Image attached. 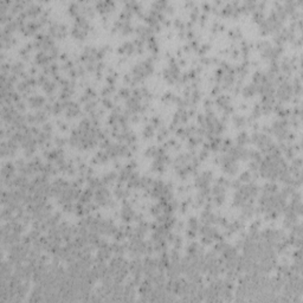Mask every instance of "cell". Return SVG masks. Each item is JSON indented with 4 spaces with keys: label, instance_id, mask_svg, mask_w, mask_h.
Masks as SVG:
<instances>
[{
    "label": "cell",
    "instance_id": "obj_1",
    "mask_svg": "<svg viewBox=\"0 0 303 303\" xmlns=\"http://www.w3.org/2000/svg\"><path fill=\"white\" fill-rule=\"evenodd\" d=\"M293 94V88L290 86L289 83H283L281 86H280V89L278 91H277V96H278L282 101H288L290 98V96H291Z\"/></svg>",
    "mask_w": 303,
    "mask_h": 303
},
{
    "label": "cell",
    "instance_id": "obj_2",
    "mask_svg": "<svg viewBox=\"0 0 303 303\" xmlns=\"http://www.w3.org/2000/svg\"><path fill=\"white\" fill-rule=\"evenodd\" d=\"M95 197H96V201L99 204V205H106L108 201H109V198H110V194L108 192L107 188H98L96 193H95Z\"/></svg>",
    "mask_w": 303,
    "mask_h": 303
},
{
    "label": "cell",
    "instance_id": "obj_3",
    "mask_svg": "<svg viewBox=\"0 0 303 303\" xmlns=\"http://www.w3.org/2000/svg\"><path fill=\"white\" fill-rule=\"evenodd\" d=\"M114 6H115V4L112 1H98V3H96V8L101 12V13H107V12H109Z\"/></svg>",
    "mask_w": 303,
    "mask_h": 303
},
{
    "label": "cell",
    "instance_id": "obj_4",
    "mask_svg": "<svg viewBox=\"0 0 303 303\" xmlns=\"http://www.w3.org/2000/svg\"><path fill=\"white\" fill-rule=\"evenodd\" d=\"M134 50H135V45H134V43L127 42V43H124L123 45L120 46L119 52H120V53H127V55H130V53H133Z\"/></svg>",
    "mask_w": 303,
    "mask_h": 303
},
{
    "label": "cell",
    "instance_id": "obj_5",
    "mask_svg": "<svg viewBox=\"0 0 303 303\" xmlns=\"http://www.w3.org/2000/svg\"><path fill=\"white\" fill-rule=\"evenodd\" d=\"M40 13V7L38 5H34V4H30L27 10H26V14L30 16V17H36Z\"/></svg>",
    "mask_w": 303,
    "mask_h": 303
},
{
    "label": "cell",
    "instance_id": "obj_6",
    "mask_svg": "<svg viewBox=\"0 0 303 303\" xmlns=\"http://www.w3.org/2000/svg\"><path fill=\"white\" fill-rule=\"evenodd\" d=\"M44 97L42 96H31L29 98V102L31 104V107H40L42 104H44Z\"/></svg>",
    "mask_w": 303,
    "mask_h": 303
},
{
    "label": "cell",
    "instance_id": "obj_7",
    "mask_svg": "<svg viewBox=\"0 0 303 303\" xmlns=\"http://www.w3.org/2000/svg\"><path fill=\"white\" fill-rule=\"evenodd\" d=\"M88 31L86 30H83L81 27H77V26H75L73 30H72V36L75 38H77V39H84L85 36H86Z\"/></svg>",
    "mask_w": 303,
    "mask_h": 303
},
{
    "label": "cell",
    "instance_id": "obj_8",
    "mask_svg": "<svg viewBox=\"0 0 303 303\" xmlns=\"http://www.w3.org/2000/svg\"><path fill=\"white\" fill-rule=\"evenodd\" d=\"M257 91V85L255 84H250V85H246L243 90V95L245 97H250L252 95H255V93Z\"/></svg>",
    "mask_w": 303,
    "mask_h": 303
},
{
    "label": "cell",
    "instance_id": "obj_9",
    "mask_svg": "<svg viewBox=\"0 0 303 303\" xmlns=\"http://www.w3.org/2000/svg\"><path fill=\"white\" fill-rule=\"evenodd\" d=\"M50 56H47L45 52H39L37 55V57H36V60H37V63L38 64H40V65H45V64H47L49 63V58Z\"/></svg>",
    "mask_w": 303,
    "mask_h": 303
},
{
    "label": "cell",
    "instance_id": "obj_10",
    "mask_svg": "<svg viewBox=\"0 0 303 303\" xmlns=\"http://www.w3.org/2000/svg\"><path fill=\"white\" fill-rule=\"evenodd\" d=\"M134 217V212L129 207H123L122 208V218L124 220H130Z\"/></svg>",
    "mask_w": 303,
    "mask_h": 303
},
{
    "label": "cell",
    "instance_id": "obj_11",
    "mask_svg": "<svg viewBox=\"0 0 303 303\" xmlns=\"http://www.w3.org/2000/svg\"><path fill=\"white\" fill-rule=\"evenodd\" d=\"M237 142H238L239 146H243V145L247 143V142H249V136L246 135V133L243 132V133L239 134V135L237 136Z\"/></svg>",
    "mask_w": 303,
    "mask_h": 303
},
{
    "label": "cell",
    "instance_id": "obj_12",
    "mask_svg": "<svg viewBox=\"0 0 303 303\" xmlns=\"http://www.w3.org/2000/svg\"><path fill=\"white\" fill-rule=\"evenodd\" d=\"M23 70H24V65L23 63H16L13 66H11V71L13 72L14 75H19V73H23Z\"/></svg>",
    "mask_w": 303,
    "mask_h": 303
},
{
    "label": "cell",
    "instance_id": "obj_13",
    "mask_svg": "<svg viewBox=\"0 0 303 303\" xmlns=\"http://www.w3.org/2000/svg\"><path fill=\"white\" fill-rule=\"evenodd\" d=\"M91 188H89V189H86V191L81 195V203L82 204H84V203H88V201H89V199L91 198V195H93V192L90 191Z\"/></svg>",
    "mask_w": 303,
    "mask_h": 303
},
{
    "label": "cell",
    "instance_id": "obj_14",
    "mask_svg": "<svg viewBox=\"0 0 303 303\" xmlns=\"http://www.w3.org/2000/svg\"><path fill=\"white\" fill-rule=\"evenodd\" d=\"M78 11H80V6L78 4H76V3H72L70 6H69V13L71 16H77L78 14Z\"/></svg>",
    "mask_w": 303,
    "mask_h": 303
},
{
    "label": "cell",
    "instance_id": "obj_15",
    "mask_svg": "<svg viewBox=\"0 0 303 303\" xmlns=\"http://www.w3.org/2000/svg\"><path fill=\"white\" fill-rule=\"evenodd\" d=\"M233 122H234L236 127H241V125H243L246 121H245V117H243L241 115H236V116H233Z\"/></svg>",
    "mask_w": 303,
    "mask_h": 303
},
{
    "label": "cell",
    "instance_id": "obj_16",
    "mask_svg": "<svg viewBox=\"0 0 303 303\" xmlns=\"http://www.w3.org/2000/svg\"><path fill=\"white\" fill-rule=\"evenodd\" d=\"M277 191V186L275 184H267L264 186V192L265 193H275Z\"/></svg>",
    "mask_w": 303,
    "mask_h": 303
},
{
    "label": "cell",
    "instance_id": "obj_17",
    "mask_svg": "<svg viewBox=\"0 0 303 303\" xmlns=\"http://www.w3.org/2000/svg\"><path fill=\"white\" fill-rule=\"evenodd\" d=\"M198 220H197V218H194V217H192V218H189V220H188V226H189V230H193V231H195L197 230V227H198Z\"/></svg>",
    "mask_w": 303,
    "mask_h": 303
},
{
    "label": "cell",
    "instance_id": "obj_18",
    "mask_svg": "<svg viewBox=\"0 0 303 303\" xmlns=\"http://www.w3.org/2000/svg\"><path fill=\"white\" fill-rule=\"evenodd\" d=\"M55 88H56L55 83H51V82H45V83H44V90H45L47 94L52 93V91L55 90Z\"/></svg>",
    "mask_w": 303,
    "mask_h": 303
},
{
    "label": "cell",
    "instance_id": "obj_19",
    "mask_svg": "<svg viewBox=\"0 0 303 303\" xmlns=\"http://www.w3.org/2000/svg\"><path fill=\"white\" fill-rule=\"evenodd\" d=\"M115 173H108V174H106L104 176H103V179H102V181L103 182H106V184H108V182H111L114 179H115Z\"/></svg>",
    "mask_w": 303,
    "mask_h": 303
},
{
    "label": "cell",
    "instance_id": "obj_20",
    "mask_svg": "<svg viewBox=\"0 0 303 303\" xmlns=\"http://www.w3.org/2000/svg\"><path fill=\"white\" fill-rule=\"evenodd\" d=\"M152 135H153V125L148 124L147 127L145 128V130H143V136L145 137H150Z\"/></svg>",
    "mask_w": 303,
    "mask_h": 303
},
{
    "label": "cell",
    "instance_id": "obj_21",
    "mask_svg": "<svg viewBox=\"0 0 303 303\" xmlns=\"http://www.w3.org/2000/svg\"><path fill=\"white\" fill-rule=\"evenodd\" d=\"M254 19H255V21H257V23H262L263 20V12L262 11H259V10H256V12H255V14H254Z\"/></svg>",
    "mask_w": 303,
    "mask_h": 303
},
{
    "label": "cell",
    "instance_id": "obj_22",
    "mask_svg": "<svg viewBox=\"0 0 303 303\" xmlns=\"http://www.w3.org/2000/svg\"><path fill=\"white\" fill-rule=\"evenodd\" d=\"M156 152H158V149L155 148V147H149L147 150H146V153H145V155L146 156H155L156 155Z\"/></svg>",
    "mask_w": 303,
    "mask_h": 303
},
{
    "label": "cell",
    "instance_id": "obj_23",
    "mask_svg": "<svg viewBox=\"0 0 303 303\" xmlns=\"http://www.w3.org/2000/svg\"><path fill=\"white\" fill-rule=\"evenodd\" d=\"M250 179H251L250 172H244V173L241 175V178H239V180H241V181H250Z\"/></svg>",
    "mask_w": 303,
    "mask_h": 303
},
{
    "label": "cell",
    "instance_id": "obj_24",
    "mask_svg": "<svg viewBox=\"0 0 303 303\" xmlns=\"http://www.w3.org/2000/svg\"><path fill=\"white\" fill-rule=\"evenodd\" d=\"M198 17H199V10H198L197 7H194L193 11L191 12V19H192V21H195V20L198 19Z\"/></svg>",
    "mask_w": 303,
    "mask_h": 303
},
{
    "label": "cell",
    "instance_id": "obj_25",
    "mask_svg": "<svg viewBox=\"0 0 303 303\" xmlns=\"http://www.w3.org/2000/svg\"><path fill=\"white\" fill-rule=\"evenodd\" d=\"M99 184H101V182L98 181V179H90V180H89V185H90L91 188H94V187H95V188L98 187Z\"/></svg>",
    "mask_w": 303,
    "mask_h": 303
},
{
    "label": "cell",
    "instance_id": "obj_26",
    "mask_svg": "<svg viewBox=\"0 0 303 303\" xmlns=\"http://www.w3.org/2000/svg\"><path fill=\"white\" fill-rule=\"evenodd\" d=\"M95 108H96V103H94V102H89V103L85 106V110H86V111H91V110L95 109Z\"/></svg>",
    "mask_w": 303,
    "mask_h": 303
},
{
    "label": "cell",
    "instance_id": "obj_27",
    "mask_svg": "<svg viewBox=\"0 0 303 303\" xmlns=\"http://www.w3.org/2000/svg\"><path fill=\"white\" fill-rule=\"evenodd\" d=\"M128 95H129V90L125 89V88H124V89H121V90H120V96H121V97H128Z\"/></svg>",
    "mask_w": 303,
    "mask_h": 303
},
{
    "label": "cell",
    "instance_id": "obj_28",
    "mask_svg": "<svg viewBox=\"0 0 303 303\" xmlns=\"http://www.w3.org/2000/svg\"><path fill=\"white\" fill-rule=\"evenodd\" d=\"M167 134H168V132H167V129H165V128H163L162 130H160V134H159V140H162V138L165 137V136H167Z\"/></svg>",
    "mask_w": 303,
    "mask_h": 303
},
{
    "label": "cell",
    "instance_id": "obj_29",
    "mask_svg": "<svg viewBox=\"0 0 303 303\" xmlns=\"http://www.w3.org/2000/svg\"><path fill=\"white\" fill-rule=\"evenodd\" d=\"M208 49H210L208 45H203V46H201V49H199V52H200V53H204L205 51H207Z\"/></svg>",
    "mask_w": 303,
    "mask_h": 303
},
{
    "label": "cell",
    "instance_id": "obj_30",
    "mask_svg": "<svg viewBox=\"0 0 303 303\" xmlns=\"http://www.w3.org/2000/svg\"><path fill=\"white\" fill-rule=\"evenodd\" d=\"M103 104H106V107H108V108H111V107H112V106H111L112 103L110 102L109 99H107V98H106V99H103Z\"/></svg>",
    "mask_w": 303,
    "mask_h": 303
},
{
    "label": "cell",
    "instance_id": "obj_31",
    "mask_svg": "<svg viewBox=\"0 0 303 303\" xmlns=\"http://www.w3.org/2000/svg\"><path fill=\"white\" fill-rule=\"evenodd\" d=\"M44 129H45V130H49V132H51V124H50V123L44 124Z\"/></svg>",
    "mask_w": 303,
    "mask_h": 303
},
{
    "label": "cell",
    "instance_id": "obj_32",
    "mask_svg": "<svg viewBox=\"0 0 303 303\" xmlns=\"http://www.w3.org/2000/svg\"><path fill=\"white\" fill-rule=\"evenodd\" d=\"M18 109H20V110H24V109H25V106H24V103L19 102V101H18Z\"/></svg>",
    "mask_w": 303,
    "mask_h": 303
},
{
    "label": "cell",
    "instance_id": "obj_33",
    "mask_svg": "<svg viewBox=\"0 0 303 303\" xmlns=\"http://www.w3.org/2000/svg\"><path fill=\"white\" fill-rule=\"evenodd\" d=\"M205 107H206V108H210V107H211V101H210V99H206V101H205Z\"/></svg>",
    "mask_w": 303,
    "mask_h": 303
},
{
    "label": "cell",
    "instance_id": "obj_34",
    "mask_svg": "<svg viewBox=\"0 0 303 303\" xmlns=\"http://www.w3.org/2000/svg\"><path fill=\"white\" fill-rule=\"evenodd\" d=\"M203 6H204V8H205V11H210V8H211V6H210L208 4H206V3H205V4L203 5Z\"/></svg>",
    "mask_w": 303,
    "mask_h": 303
},
{
    "label": "cell",
    "instance_id": "obj_35",
    "mask_svg": "<svg viewBox=\"0 0 303 303\" xmlns=\"http://www.w3.org/2000/svg\"><path fill=\"white\" fill-rule=\"evenodd\" d=\"M186 6H189V7H193V6H194V3H192V1H191V3H186Z\"/></svg>",
    "mask_w": 303,
    "mask_h": 303
}]
</instances>
